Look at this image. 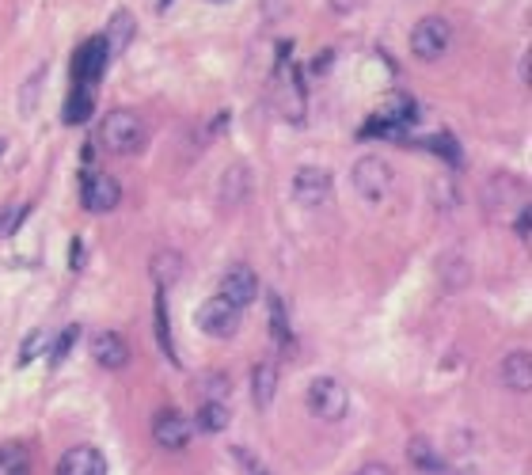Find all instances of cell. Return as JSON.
Listing matches in <instances>:
<instances>
[{
    "instance_id": "obj_1",
    "label": "cell",
    "mask_w": 532,
    "mask_h": 475,
    "mask_svg": "<svg viewBox=\"0 0 532 475\" xmlns=\"http://www.w3.org/2000/svg\"><path fill=\"white\" fill-rule=\"evenodd\" d=\"M99 141L107 145L110 152H118V156H134V152H141L145 141H148V126H145V118L137 115V110L118 107L99 122Z\"/></svg>"
},
{
    "instance_id": "obj_2",
    "label": "cell",
    "mask_w": 532,
    "mask_h": 475,
    "mask_svg": "<svg viewBox=\"0 0 532 475\" xmlns=\"http://www.w3.org/2000/svg\"><path fill=\"white\" fill-rule=\"evenodd\" d=\"M304 403H308V411H312V418H320V422H339L350 407V396H346V388H342V380H335V377L323 372V377H316L312 384H308Z\"/></svg>"
},
{
    "instance_id": "obj_3",
    "label": "cell",
    "mask_w": 532,
    "mask_h": 475,
    "mask_svg": "<svg viewBox=\"0 0 532 475\" xmlns=\"http://www.w3.org/2000/svg\"><path fill=\"white\" fill-rule=\"evenodd\" d=\"M449 46H453V27L441 15H426L410 31V53L418 61H441L449 53Z\"/></svg>"
},
{
    "instance_id": "obj_4",
    "label": "cell",
    "mask_w": 532,
    "mask_h": 475,
    "mask_svg": "<svg viewBox=\"0 0 532 475\" xmlns=\"http://www.w3.org/2000/svg\"><path fill=\"white\" fill-rule=\"evenodd\" d=\"M335 194V179L327 167H316V164H304L293 171V198L301 202V206L316 209V206H327Z\"/></svg>"
},
{
    "instance_id": "obj_5",
    "label": "cell",
    "mask_w": 532,
    "mask_h": 475,
    "mask_svg": "<svg viewBox=\"0 0 532 475\" xmlns=\"http://www.w3.org/2000/svg\"><path fill=\"white\" fill-rule=\"evenodd\" d=\"M391 179H396V171H391V164L384 156H361V160L353 164V190L369 202L384 198L391 190Z\"/></svg>"
},
{
    "instance_id": "obj_6",
    "label": "cell",
    "mask_w": 532,
    "mask_h": 475,
    "mask_svg": "<svg viewBox=\"0 0 532 475\" xmlns=\"http://www.w3.org/2000/svg\"><path fill=\"white\" fill-rule=\"evenodd\" d=\"M194 323H198V331L213 334V339H228V334L240 327V308H236V304H228L225 297L217 293V297H209L205 304H198Z\"/></svg>"
},
{
    "instance_id": "obj_7",
    "label": "cell",
    "mask_w": 532,
    "mask_h": 475,
    "mask_svg": "<svg viewBox=\"0 0 532 475\" xmlns=\"http://www.w3.org/2000/svg\"><path fill=\"white\" fill-rule=\"evenodd\" d=\"M274 103L278 110L289 118V122L301 126L304 122V88H301V77H297V69H289V65L282 61L278 65V77H274Z\"/></svg>"
},
{
    "instance_id": "obj_8",
    "label": "cell",
    "mask_w": 532,
    "mask_h": 475,
    "mask_svg": "<svg viewBox=\"0 0 532 475\" xmlns=\"http://www.w3.org/2000/svg\"><path fill=\"white\" fill-rule=\"evenodd\" d=\"M221 297H225L228 304H236V308L244 312L247 304L259 297V278H255V270H251L247 263L228 266L225 278H221Z\"/></svg>"
},
{
    "instance_id": "obj_9",
    "label": "cell",
    "mask_w": 532,
    "mask_h": 475,
    "mask_svg": "<svg viewBox=\"0 0 532 475\" xmlns=\"http://www.w3.org/2000/svg\"><path fill=\"white\" fill-rule=\"evenodd\" d=\"M190 430L194 426L186 422V415H179L175 407H167V411H160L153 418V437H156V445L167 453H179L190 445Z\"/></svg>"
},
{
    "instance_id": "obj_10",
    "label": "cell",
    "mask_w": 532,
    "mask_h": 475,
    "mask_svg": "<svg viewBox=\"0 0 532 475\" xmlns=\"http://www.w3.org/2000/svg\"><path fill=\"white\" fill-rule=\"evenodd\" d=\"M251 183H255V175H251V167H247L244 160L228 164L225 175H221V183H217V202H221V209L244 206L247 194H251Z\"/></svg>"
},
{
    "instance_id": "obj_11",
    "label": "cell",
    "mask_w": 532,
    "mask_h": 475,
    "mask_svg": "<svg viewBox=\"0 0 532 475\" xmlns=\"http://www.w3.org/2000/svg\"><path fill=\"white\" fill-rule=\"evenodd\" d=\"M84 209L88 213H110L122 202V183L115 179V175H91V179H84Z\"/></svg>"
},
{
    "instance_id": "obj_12",
    "label": "cell",
    "mask_w": 532,
    "mask_h": 475,
    "mask_svg": "<svg viewBox=\"0 0 532 475\" xmlns=\"http://www.w3.org/2000/svg\"><path fill=\"white\" fill-rule=\"evenodd\" d=\"M91 358H96L99 369L118 372V369L129 365V342L118 331H99L96 339H91Z\"/></svg>"
},
{
    "instance_id": "obj_13",
    "label": "cell",
    "mask_w": 532,
    "mask_h": 475,
    "mask_svg": "<svg viewBox=\"0 0 532 475\" xmlns=\"http://www.w3.org/2000/svg\"><path fill=\"white\" fill-rule=\"evenodd\" d=\"M107 61H110V53H107V42H103V34H96V39H88L77 50V61H72V72H77V80L80 84H96L103 72H107Z\"/></svg>"
},
{
    "instance_id": "obj_14",
    "label": "cell",
    "mask_w": 532,
    "mask_h": 475,
    "mask_svg": "<svg viewBox=\"0 0 532 475\" xmlns=\"http://www.w3.org/2000/svg\"><path fill=\"white\" fill-rule=\"evenodd\" d=\"M510 206H517V209L528 206L525 186H521V179H513V175H494L491 186H487V209L491 213H510Z\"/></svg>"
},
{
    "instance_id": "obj_15",
    "label": "cell",
    "mask_w": 532,
    "mask_h": 475,
    "mask_svg": "<svg viewBox=\"0 0 532 475\" xmlns=\"http://www.w3.org/2000/svg\"><path fill=\"white\" fill-rule=\"evenodd\" d=\"M502 384L510 388V392H521V396H528L532 392V353L528 350H513L502 358Z\"/></svg>"
},
{
    "instance_id": "obj_16",
    "label": "cell",
    "mask_w": 532,
    "mask_h": 475,
    "mask_svg": "<svg viewBox=\"0 0 532 475\" xmlns=\"http://www.w3.org/2000/svg\"><path fill=\"white\" fill-rule=\"evenodd\" d=\"M58 475H107V460L96 445H77L61 456Z\"/></svg>"
},
{
    "instance_id": "obj_17",
    "label": "cell",
    "mask_w": 532,
    "mask_h": 475,
    "mask_svg": "<svg viewBox=\"0 0 532 475\" xmlns=\"http://www.w3.org/2000/svg\"><path fill=\"white\" fill-rule=\"evenodd\" d=\"M134 31H137L134 12H129V8H115V15H110V23H107V34H103L110 61H115L118 53H126V46L134 42Z\"/></svg>"
},
{
    "instance_id": "obj_18",
    "label": "cell",
    "mask_w": 532,
    "mask_h": 475,
    "mask_svg": "<svg viewBox=\"0 0 532 475\" xmlns=\"http://www.w3.org/2000/svg\"><path fill=\"white\" fill-rule=\"evenodd\" d=\"M407 456H410V464H415V468L422 471V475H453L449 456H441L430 441H426V437H410Z\"/></svg>"
},
{
    "instance_id": "obj_19",
    "label": "cell",
    "mask_w": 532,
    "mask_h": 475,
    "mask_svg": "<svg viewBox=\"0 0 532 475\" xmlns=\"http://www.w3.org/2000/svg\"><path fill=\"white\" fill-rule=\"evenodd\" d=\"M274 392H278V361L266 358L251 369V396H255L259 411H266V407L274 403Z\"/></svg>"
},
{
    "instance_id": "obj_20",
    "label": "cell",
    "mask_w": 532,
    "mask_h": 475,
    "mask_svg": "<svg viewBox=\"0 0 532 475\" xmlns=\"http://www.w3.org/2000/svg\"><path fill=\"white\" fill-rule=\"evenodd\" d=\"M148 270H153V282H156V289H167L171 282H179V278H183L186 259L179 255V251L164 247V251H156V255H153V263H148Z\"/></svg>"
},
{
    "instance_id": "obj_21",
    "label": "cell",
    "mask_w": 532,
    "mask_h": 475,
    "mask_svg": "<svg viewBox=\"0 0 532 475\" xmlns=\"http://www.w3.org/2000/svg\"><path fill=\"white\" fill-rule=\"evenodd\" d=\"M91 107H96V91H91V84H77V88L69 91V103H65V126H80L88 122Z\"/></svg>"
},
{
    "instance_id": "obj_22",
    "label": "cell",
    "mask_w": 532,
    "mask_h": 475,
    "mask_svg": "<svg viewBox=\"0 0 532 475\" xmlns=\"http://www.w3.org/2000/svg\"><path fill=\"white\" fill-rule=\"evenodd\" d=\"M228 422H232V415H228V407L221 403V399H202L198 415H194V426H198L202 434H221Z\"/></svg>"
},
{
    "instance_id": "obj_23",
    "label": "cell",
    "mask_w": 532,
    "mask_h": 475,
    "mask_svg": "<svg viewBox=\"0 0 532 475\" xmlns=\"http://www.w3.org/2000/svg\"><path fill=\"white\" fill-rule=\"evenodd\" d=\"M266 315H270V334L282 350L293 346V331H289V315H285V304L278 293H266Z\"/></svg>"
},
{
    "instance_id": "obj_24",
    "label": "cell",
    "mask_w": 532,
    "mask_h": 475,
    "mask_svg": "<svg viewBox=\"0 0 532 475\" xmlns=\"http://www.w3.org/2000/svg\"><path fill=\"white\" fill-rule=\"evenodd\" d=\"M0 475H31V453L15 441L0 445Z\"/></svg>"
},
{
    "instance_id": "obj_25",
    "label": "cell",
    "mask_w": 532,
    "mask_h": 475,
    "mask_svg": "<svg viewBox=\"0 0 532 475\" xmlns=\"http://www.w3.org/2000/svg\"><path fill=\"white\" fill-rule=\"evenodd\" d=\"M468 274H472L468 259H460V255L441 259V285L445 289H464V285H468Z\"/></svg>"
},
{
    "instance_id": "obj_26",
    "label": "cell",
    "mask_w": 532,
    "mask_h": 475,
    "mask_svg": "<svg viewBox=\"0 0 532 475\" xmlns=\"http://www.w3.org/2000/svg\"><path fill=\"white\" fill-rule=\"evenodd\" d=\"M156 342H160V350H164L171 361H179L175 342H171V327H167V293H164V289H156Z\"/></svg>"
},
{
    "instance_id": "obj_27",
    "label": "cell",
    "mask_w": 532,
    "mask_h": 475,
    "mask_svg": "<svg viewBox=\"0 0 532 475\" xmlns=\"http://www.w3.org/2000/svg\"><path fill=\"white\" fill-rule=\"evenodd\" d=\"M46 65H39V69L31 72V80L20 88V115L27 118V115H34V107H39V96H42V84H46Z\"/></svg>"
},
{
    "instance_id": "obj_28",
    "label": "cell",
    "mask_w": 532,
    "mask_h": 475,
    "mask_svg": "<svg viewBox=\"0 0 532 475\" xmlns=\"http://www.w3.org/2000/svg\"><path fill=\"white\" fill-rule=\"evenodd\" d=\"M50 342H53V339H50V331H46V327L31 331V334H27V342L20 346V365H31V361L39 358L42 350H50Z\"/></svg>"
},
{
    "instance_id": "obj_29",
    "label": "cell",
    "mask_w": 532,
    "mask_h": 475,
    "mask_svg": "<svg viewBox=\"0 0 532 475\" xmlns=\"http://www.w3.org/2000/svg\"><path fill=\"white\" fill-rule=\"evenodd\" d=\"M422 145H426V148H434V156H441V160L460 164V145H456V137H453V134H434V137H426Z\"/></svg>"
},
{
    "instance_id": "obj_30",
    "label": "cell",
    "mask_w": 532,
    "mask_h": 475,
    "mask_svg": "<svg viewBox=\"0 0 532 475\" xmlns=\"http://www.w3.org/2000/svg\"><path fill=\"white\" fill-rule=\"evenodd\" d=\"M194 392L202 399H221L228 396V377H221V372H205V377L194 380Z\"/></svg>"
},
{
    "instance_id": "obj_31",
    "label": "cell",
    "mask_w": 532,
    "mask_h": 475,
    "mask_svg": "<svg viewBox=\"0 0 532 475\" xmlns=\"http://www.w3.org/2000/svg\"><path fill=\"white\" fill-rule=\"evenodd\" d=\"M77 339H80V327L72 323V327H65L58 334V342H50V365H61L65 358H69V350L77 346Z\"/></svg>"
},
{
    "instance_id": "obj_32",
    "label": "cell",
    "mask_w": 532,
    "mask_h": 475,
    "mask_svg": "<svg viewBox=\"0 0 532 475\" xmlns=\"http://www.w3.org/2000/svg\"><path fill=\"white\" fill-rule=\"evenodd\" d=\"M513 228H517L521 244H528V240H532V213H528V206L517 209V221H513Z\"/></svg>"
},
{
    "instance_id": "obj_33",
    "label": "cell",
    "mask_w": 532,
    "mask_h": 475,
    "mask_svg": "<svg viewBox=\"0 0 532 475\" xmlns=\"http://www.w3.org/2000/svg\"><path fill=\"white\" fill-rule=\"evenodd\" d=\"M84 263H88V247H84V240H72V255H69V266L80 270Z\"/></svg>"
},
{
    "instance_id": "obj_34",
    "label": "cell",
    "mask_w": 532,
    "mask_h": 475,
    "mask_svg": "<svg viewBox=\"0 0 532 475\" xmlns=\"http://www.w3.org/2000/svg\"><path fill=\"white\" fill-rule=\"evenodd\" d=\"M331 4V12H339V15H350V12H358L365 0H327Z\"/></svg>"
},
{
    "instance_id": "obj_35",
    "label": "cell",
    "mask_w": 532,
    "mask_h": 475,
    "mask_svg": "<svg viewBox=\"0 0 532 475\" xmlns=\"http://www.w3.org/2000/svg\"><path fill=\"white\" fill-rule=\"evenodd\" d=\"M331 65H335V53L331 50H320V53H316V61H312V72H331Z\"/></svg>"
},
{
    "instance_id": "obj_36",
    "label": "cell",
    "mask_w": 532,
    "mask_h": 475,
    "mask_svg": "<svg viewBox=\"0 0 532 475\" xmlns=\"http://www.w3.org/2000/svg\"><path fill=\"white\" fill-rule=\"evenodd\" d=\"M353 475H396V471H391L388 464H377V460H372V464H361Z\"/></svg>"
},
{
    "instance_id": "obj_37",
    "label": "cell",
    "mask_w": 532,
    "mask_h": 475,
    "mask_svg": "<svg viewBox=\"0 0 532 475\" xmlns=\"http://www.w3.org/2000/svg\"><path fill=\"white\" fill-rule=\"evenodd\" d=\"M517 69H521V84H525V88H528V69H532V53H525V58H521V65H517Z\"/></svg>"
},
{
    "instance_id": "obj_38",
    "label": "cell",
    "mask_w": 532,
    "mask_h": 475,
    "mask_svg": "<svg viewBox=\"0 0 532 475\" xmlns=\"http://www.w3.org/2000/svg\"><path fill=\"white\" fill-rule=\"evenodd\" d=\"M167 4H171V0H160V8H167Z\"/></svg>"
},
{
    "instance_id": "obj_39",
    "label": "cell",
    "mask_w": 532,
    "mask_h": 475,
    "mask_svg": "<svg viewBox=\"0 0 532 475\" xmlns=\"http://www.w3.org/2000/svg\"><path fill=\"white\" fill-rule=\"evenodd\" d=\"M0 152H4V141H0Z\"/></svg>"
}]
</instances>
